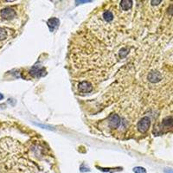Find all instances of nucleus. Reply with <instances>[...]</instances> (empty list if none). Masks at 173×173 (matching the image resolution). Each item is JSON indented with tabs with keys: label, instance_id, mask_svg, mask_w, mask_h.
Returning <instances> with one entry per match:
<instances>
[{
	"label": "nucleus",
	"instance_id": "obj_5",
	"mask_svg": "<svg viewBox=\"0 0 173 173\" xmlns=\"http://www.w3.org/2000/svg\"><path fill=\"white\" fill-rule=\"evenodd\" d=\"M78 88L83 93H88L92 90V85H91V83L88 82H82L79 83Z\"/></svg>",
	"mask_w": 173,
	"mask_h": 173
},
{
	"label": "nucleus",
	"instance_id": "obj_11",
	"mask_svg": "<svg viewBox=\"0 0 173 173\" xmlns=\"http://www.w3.org/2000/svg\"><path fill=\"white\" fill-rule=\"evenodd\" d=\"M7 37V32L4 29H0V40H4Z\"/></svg>",
	"mask_w": 173,
	"mask_h": 173
},
{
	"label": "nucleus",
	"instance_id": "obj_1",
	"mask_svg": "<svg viewBox=\"0 0 173 173\" xmlns=\"http://www.w3.org/2000/svg\"><path fill=\"white\" fill-rule=\"evenodd\" d=\"M151 125V119L148 117H144L140 119L138 124V129L140 132H145L149 129Z\"/></svg>",
	"mask_w": 173,
	"mask_h": 173
},
{
	"label": "nucleus",
	"instance_id": "obj_13",
	"mask_svg": "<svg viewBox=\"0 0 173 173\" xmlns=\"http://www.w3.org/2000/svg\"><path fill=\"white\" fill-rule=\"evenodd\" d=\"M160 3H161V1H160V0H159V1H152V5H158L160 4Z\"/></svg>",
	"mask_w": 173,
	"mask_h": 173
},
{
	"label": "nucleus",
	"instance_id": "obj_8",
	"mask_svg": "<svg viewBox=\"0 0 173 173\" xmlns=\"http://www.w3.org/2000/svg\"><path fill=\"white\" fill-rule=\"evenodd\" d=\"M42 72H43L42 69L36 68V67H34L33 69L30 70V74L34 76V77H39V76H42Z\"/></svg>",
	"mask_w": 173,
	"mask_h": 173
},
{
	"label": "nucleus",
	"instance_id": "obj_10",
	"mask_svg": "<svg viewBox=\"0 0 173 173\" xmlns=\"http://www.w3.org/2000/svg\"><path fill=\"white\" fill-rule=\"evenodd\" d=\"M163 125L166 127H171L173 126V119L172 118H166L163 120Z\"/></svg>",
	"mask_w": 173,
	"mask_h": 173
},
{
	"label": "nucleus",
	"instance_id": "obj_3",
	"mask_svg": "<svg viewBox=\"0 0 173 173\" xmlns=\"http://www.w3.org/2000/svg\"><path fill=\"white\" fill-rule=\"evenodd\" d=\"M147 79L150 82L152 83H157L161 81L162 79V76L161 74L158 72V71H153V72H151L149 73V75L147 76Z\"/></svg>",
	"mask_w": 173,
	"mask_h": 173
},
{
	"label": "nucleus",
	"instance_id": "obj_7",
	"mask_svg": "<svg viewBox=\"0 0 173 173\" xmlns=\"http://www.w3.org/2000/svg\"><path fill=\"white\" fill-rule=\"evenodd\" d=\"M58 23H59V21H58L57 18H55V17L50 18V19L48 21V28H49V29H50V31H53L55 28L58 26Z\"/></svg>",
	"mask_w": 173,
	"mask_h": 173
},
{
	"label": "nucleus",
	"instance_id": "obj_4",
	"mask_svg": "<svg viewBox=\"0 0 173 173\" xmlns=\"http://www.w3.org/2000/svg\"><path fill=\"white\" fill-rule=\"evenodd\" d=\"M108 123H109V126L111 128H117L120 124V119L117 114H112L109 117Z\"/></svg>",
	"mask_w": 173,
	"mask_h": 173
},
{
	"label": "nucleus",
	"instance_id": "obj_6",
	"mask_svg": "<svg viewBox=\"0 0 173 173\" xmlns=\"http://www.w3.org/2000/svg\"><path fill=\"white\" fill-rule=\"evenodd\" d=\"M119 5H120V8L123 11H128L132 6V1H130V0H122V1H120Z\"/></svg>",
	"mask_w": 173,
	"mask_h": 173
},
{
	"label": "nucleus",
	"instance_id": "obj_12",
	"mask_svg": "<svg viewBox=\"0 0 173 173\" xmlns=\"http://www.w3.org/2000/svg\"><path fill=\"white\" fill-rule=\"evenodd\" d=\"M133 171L135 173H145L146 172V171H145V168H143V167H135L134 169H133Z\"/></svg>",
	"mask_w": 173,
	"mask_h": 173
},
{
	"label": "nucleus",
	"instance_id": "obj_9",
	"mask_svg": "<svg viewBox=\"0 0 173 173\" xmlns=\"http://www.w3.org/2000/svg\"><path fill=\"white\" fill-rule=\"evenodd\" d=\"M103 18L104 20L107 21V22H110V21L113 20V13L111 12L110 11H107L104 12Z\"/></svg>",
	"mask_w": 173,
	"mask_h": 173
},
{
	"label": "nucleus",
	"instance_id": "obj_2",
	"mask_svg": "<svg viewBox=\"0 0 173 173\" xmlns=\"http://www.w3.org/2000/svg\"><path fill=\"white\" fill-rule=\"evenodd\" d=\"M16 16V12L11 8H5L1 11V17L5 19H12Z\"/></svg>",
	"mask_w": 173,
	"mask_h": 173
},
{
	"label": "nucleus",
	"instance_id": "obj_14",
	"mask_svg": "<svg viewBox=\"0 0 173 173\" xmlns=\"http://www.w3.org/2000/svg\"><path fill=\"white\" fill-rule=\"evenodd\" d=\"M165 173H173L172 169H165Z\"/></svg>",
	"mask_w": 173,
	"mask_h": 173
},
{
	"label": "nucleus",
	"instance_id": "obj_16",
	"mask_svg": "<svg viewBox=\"0 0 173 173\" xmlns=\"http://www.w3.org/2000/svg\"><path fill=\"white\" fill-rule=\"evenodd\" d=\"M3 98H4V96H3V94H0V100H2Z\"/></svg>",
	"mask_w": 173,
	"mask_h": 173
},
{
	"label": "nucleus",
	"instance_id": "obj_15",
	"mask_svg": "<svg viewBox=\"0 0 173 173\" xmlns=\"http://www.w3.org/2000/svg\"><path fill=\"white\" fill-rule=\"evenodd\" d=\"M91 1H77V3H89Z\"/></svg>",
	"mask_w": 173,
	"mask_h": 173
}]
</instances>
